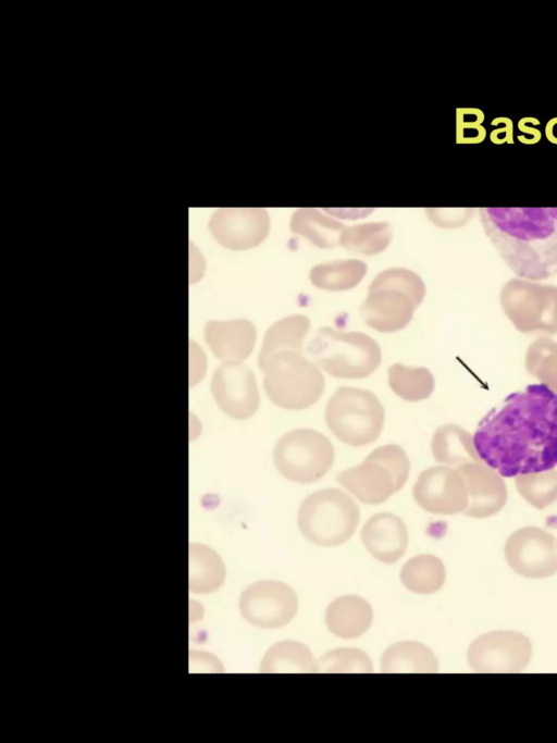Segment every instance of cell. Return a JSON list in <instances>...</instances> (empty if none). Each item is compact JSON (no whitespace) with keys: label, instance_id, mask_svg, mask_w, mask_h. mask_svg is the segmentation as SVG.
<instances>
[{"label":"cell","instance_id":"27","mask_svg":"<svg viewBox=\"0 0 557 743\" xmlns=\"http://www.w3.org/2000/svg\"><path fill=\"white\" fill-rule=\"evenodd\" d=\"M445 570L442 561L433 555H418L410 558L401 568V583L411 592L429 594L437 591L444 582Z\"/></svg>","mask_w":557,"mask_h":743},{"label":"cell","instance_id":"17","mask_svg":"<svg viewBox=\"0 0 557 743\" xmlns=\"http://www.w3.org/2000/svg\"><path fill=\"white\" fill-rule=\"evenodd\" d=\"M372 619L371 605L357 595H345L334 599L325 614L329 630L346 640L362 635L370 628Z\"/></svg>","mask_w":557,"mask_h":743},{"label":"cell","instance_id":"8","mask_svg":"<svg viewBox=\"0 0 557 743\" xmlns=\"http://www.w3.org/2000/svg\"><path fill=\"white\" fill-rule=\"evenodd\" d=\"M385 410L370 391L342 386L325 407V422L344 444L354 447L375 442L383 430Z\"/></svg>","mask_w":557,"mask_h":743},{"label":"cell","instance_id":"3","mask_svg":"<svg viewBox=\"0 0 557 743\" xmlns=\"http://www.w3.org/2000/svg\"><path fill=\"white\" fill-rule=\"evenodd\" d=\"M425 295L422 278L411 270L392 268L375 276L361 307L366 323L383 333L404 329Z\"/></svg>","mask_w":557,"mask_h":743},{"label":"cell","instance_id":"22","mask_svg":"<svg viewBox=\"0 0 557 743\" xmlns=\"http://www.w3.org/2000/svg\"><path fill=\"white\" fill-rule=\"evenodd\" d=\"M261 672H317L318 662L302 643L284 641L272 645L265 653Z\"/></svg>","mask_w":557,"mask_h":743},{"label":"cell","instance_id":"23","mask_svg":"<svg viewBox=\"0 0 557 743\" xmlns=\"http://www.w3.org/2000/svg\"><path fill=\"white\" fill-rule=\"evenodd\" d=\"M381 668L383 672H432L437 669V662L425 645L399 642L385 651Z\"/></svg>","mask_w":557,"mask_h":743},{"label":"cell","instance_id":"13","mask_svg":"<svg viewBox=\"0 0 557 743\" xmlns=\"http://www.w3.org/2000/svg\"><path fill=\"white\" fill-rule=\"evenodd\" d=\"M213 238L232 250L253 248L269 234L270 219L262 208H221L209 221Z\"/></svg>","mask_w":557,"mask_h":743},{"label":"cell","instance_id":"14","mask_svg":"<svg viewBox=\"0 0 557 743\" xmlns=\"http://www.w3.org/2000/svg\"><path fill=\"white\" fill-rule=\"evenodd\" d=\"M416 503L432 513L461 511L468 503V488L460 471L450 467H432L422 471L412 488Z\"/></svg>","mask_w":557,"mask_h":743},{"label":"cell","instance_id":"25","mask_svg":"<svg viewBox=\"0 0 557 743\" xmlns=\"http://www.w3.org/2000/svg\"><path fill=\"white\" fill-rule=\"evenodd\" d=\"M462 474L468 495L472 499L468 515H475L483 499L496 498L499 501L506 497V486L500 475L483 462L466 463L457 468Z\"/></svg>","mask_w":557,"mask_h":743},{"label":"cell","instance_id":"7","mask_svg":"<svg viewBox=\"0 0 557 743\" xmlns=\"http://www.w3.org/2000/svg\"><path fill=\"white\" fill-rule=\"evenodd\" d=\"M410 461L396 444L373 449L361 462L337 474V481L358 500L379 505L398 492L407 482Z\"/></svg>","mask_w":557,"mask_h":743},{"label":"cell","instance_id":"9","mask_svg":"<svg viewBox=\"0 0 557 743\" xmlns=\"http://www.w3.org/2000/svg\"><path fill=\"white\" fill-rule=\"evenodd\" d=\"M335 459L331 441L312 429H296L285 433L273 449L276 470L295 483H312L323 478Z\"/></svg>","mask_w":557,"mask_h":743},{"label":"cell","instance_id":"29","mask_svg":"<svg viewBox=\"0 0 557 743\" xmlns=\"http://www.w3.org/2000/svg\"><path fill=\"white\" fill-rule=\"evenodd\" d=\"M392 230L387 222H371L345 227L339 245L345 249L363 255H375L389 244Z\"/></svg>","mask_w":557,"mask_h":743},{"label":"cell","instance_id":"36","mask_svg":"<svg viewBox=\"0 0 557 743\" xmlns=\"http://www.w3.org/2000/svg\"><path fill=\"white\" fill-rule=\"evenodd\" d=\"M540 120L534 116H524L518 121V129L522 135L517 136L518 140L524 145L537 144L542 138V133L536 126Z\"/></svg>","mask_w":557,"mask_h":743},{"label":"cell","instance_id":"19","mask_svg":"<svg viewBox=\"0 0 557 743\" xmlns=\"http://www.w3.org/2000/svg\"><path fill=\"white\" fill-rule=\"evenodd\" d=\"M431 449L436 462L447 467L482 462L478 457L472 436L456 424H445L435 431Z\"/></svg>","mask_w":557,"mask_h":743},{"label":"cell","instance_id":"35","mask_svg":"<svg viewBox=\"0 0 557 743\" xmlns=\"http://www.w3.org/2000/svg\"><path fill=\"white\" fill-rule=\"evenodd\" d=\"M491 125L495 127L490 133V139L493 144H513V123L511 119L498 116L492 120Z\"/></svg>","mask_w":557,"mask_h":743},{"label":"cell","instance_id":"18","mask_svg":"<svg viewBox=\"0 0 557 743\" xmlns=\"http://www.w3.org/2000/svg\"><path fill=\"white\" fill-rule=\"evenodd\" d=\"M507 556L518 568L545 570L556 564L553 538L534 528L519 531L508 541Z\"/></svg>","mask_w":557,"mask_h":743},{"label":"cell","instance_id":"15","mask_svg":"<svg viewBox=\"0 0 557 743\" xmlns=\"http://www.w3.org/2000/svg\"><path fill=\"white\" fill-rule=\"evenodd\" d=\"M360 535L366 549L384 564L396 562L407 549V528L399 517L391 512L373 515L364 523Z\"/></svg>","mask_w":557,"mask_h":743},{"label":"cell","instance_id":"26","mask_svg":"<svg viewBox=\"0 0 557 743\" xmlns=\"http://www.w3.org/2000/svg\"><path fill=\"white\" fill-rule=\"evenodd\" d=\"M367 273V264L357 259L321 263L311 269V283L326 290H346L355 287Z\"/></svg>","mask_w":557,"mask_h":743},{"label":"cell","instance_id":"4","mask_svg":"<svg viewBox=\"0 0 557 743\" xmlns=\"http://www.w3.org/2000/svg\"><path fill=\"white\" fill-rule=\"evenodd\" d=\"M313 362L338 379H363L381 363V348L361 332L321 327L307 345Z\"/></svg>","mask_w":557,"mask_h":743},{"label":"cell","instance_id":"12","mask_svg":"<svg viewBox=\"0 0 557 743\" xmlns=\"http://www.w3.org/2000/svg\"><path fill=\"white\" fill-rule=\"evenodd\" d=\"M210 388L220 409L233 419H249L259 407L255 374L242 362L220 364L213 372Z\"/></svg>","mask_w":557,"mask_h":743},{"label":"cell","instance_id":"21","mask_svg":"<svg viewBox=\"0 0 557 743\" xmlns=\"http://www.w3.org/2000/svg\"><path fill=\"white\" fill-rule=\"evenodd\" d=\"M292 232L299 234L321 248H332L339 244L345 226L323 214L320 210L302 208L295 211L290 219Z\"/></svg>","mask_w":557,"mask_h":743},{"label":"cell","instance_id":"16","mask_svg":"<svg viewBox=\"0 0 557 743\" xmlns=\"http://www.w3.org/2000/svg\"><path fill=\"white\" fill-rule=\"evenodd\" d=\"M205 340L213 355L224 362H242L252 351L256 327L246 319L209 321L203 331Z\"/></svg>","mask_w":557,"mask_h":743},{"label":"cell","instance_id":"31","mask_svg":"<svg viewBox=\"0 0 557 743\" xmlns=\"http://www.w3.org/2000/svg\"><path fill=\"white\" fill-rule=\"evenodd\" d=\"M515 479L521 496L539 508L557 499V470L555 469L522 474Z\"/></svg>","mask_w":557,"mask_h":743},{"label":"cell","instance_id":"24","mask_svg":"<svg viewBox=\"0 0 557 743\" xmlns=\"http://www.w3.org/2000/svg\"><path fill=\"white\" fill-rule=\"evenodd\" d=\"M189 560V583L193 592L210 593L223 583L225 567L214 550L206 545L191 544Z\"/></svg>","mask_w":557,"mask_h":743},{"label":"cell","instance_id":"10","mask_svg":"<svg viewBox=\"0 0 557 743\" xmlns=\"http://www.w3.org/2000/svg\"><path fill=\"white\" fill-rule=\"evenodd\" d=\"M499 300L506 317L522 333H557V286L510 278Z\"/></svg>","mask_w":557,"mask_h":743},{"label":"cell","instance_id":"1","mask_svg":"<svg viewBox=\"0 0 557 743\" xmlns=\"http://www.w3.org/2000/svg\"><path fill=\"white\" fill-rule=\"evenodd\" d=\"M473 446L480 460L503 478L557 467V394L530 384L508 395L479 423Z\"/></svg>","mask_w":557,"mask_h":743},{"label":"cell","instance_id":"2","mask_svg":"<svg viewBox=\"0 0 557 743\" xmlns=\"http://www.w3.org/2000/svg\"><path fill=\"white\" fill-rule=\"evenodd\" d=\"M483 231L520 278L557 274V208H481Z\"/></svg>","mask_w":557,"mask_h":743},{"label":"cell","instance_id":"5","mask_svg":"<svg viewBox=\"0 0 557 743\" xmlns=\"http://www.w3.org/2000/svg\"><path fill=\"white\" fill-rule=\"evenodd\" d=\"M261 370L264 372L263 388L268 397L283 409H307L314 405L324 392L322 372L313 361L300 352H276Z\"/></svg>","mask_w":557,"mask_h":743},{"label":"cell","instance_id":"11","mask_svg":"<svg viewBox=\"0 0 557 743\" xmlns=\"http://www.w3.org/2000/svg\"><path fill=\"white\" fill-rule=\"evenodd\" d=\"M239 608L251 624L277 629L295 617L298 600L294 590L280 581L267 580L250 584L240 595Z\"/></svg>","mask_w":557,"mask_h":743},{"label":"cell","instance_id":"33","mask_svg":"<svg viewBox=\"0 0 557 743\" xmlns=\"http://www.w3.org/2000/svg\"><path fill=\"white\" fill-rule=\"evenodd\" d=\"M485 115L479 108H458L456 110V141L458 144H480L486 137L482 125Z\"/></svg>","mask_w":557,"mask_h":743},{"label":"cell","instance_id":"34","mask_svg":"<svg viewBox=\"0 0 557 743\" xmlns=\"http://www.w3.org/2000/svg\"><path fill=\"white\" fill-rule=\"evenodd\" d=\"M429 218L438 226L455 227L467 223L473 209H428Z\"/></svg>","mask_w":557,"mask_h":743},{"label":"cell","instance_id":"32","mask_svg":"<svg viewBox=\"0 0 557 743\" xmlns=\"http://www.w3.org/2000/svg\"><path fill=\"white\" fill-rule=\"evenodd\" d=\"M370 657L357 648H338L323 655L318 661V672H371Z\"/></svg>","mask_w":557,"mask_h":743},{"label":"cell","instance_id":"37","mask_svg":"<svg viewBox=\"0 0 557 743\" xmlns=\"http://www.w3.org/2000/svg\"><path fill=\"white\" fill-rule=\"evenodd\" d=\"M544 129L546 139L549 143L557 145V116L548 120Z\"/></svg>","mask_w":557,"mask_h":743},{"label":"cell","instance_id":"20","mask_svg":"<svg viewBox=\"0 0 557 743\" xmlns=\"http://www.w3.org/2000/svg\"><path fill=\"white\" fill-rule=\"evenodd\" d=\"M310 327V321L305 314H293L273 323L265 332L259 355V367L262 369L267 361L276 352L294 350L301 354V346Z\"/></svg>","mask_w":557,"mask_h":743},{"label":"cell","instance_id":"30","mask_svg":"<svg viewBox=\"0 0 557 743\" xmlns=\"http://www.w3.org/2000/svg\"><path fill=\"white\" fill-rule=\"evenodd\" d=\"M527 371L557 394V342L540 337L525 352Z\"/></svg>","mask_w":557,"mask_h":743},{"label":"cell","instance_id":"6","mask_svg":"<svg viewBox=\"0 0 557 743\" xmlns=\"http://www.w3.org/2000/svg\"><path fill=\"white\" fill-rule=\"evenodd\" d=\"M360 520L359 508L339 488H323L307 496L298 510V528L302 535L319 546H337L355 533Z\"/></svg>","mask_w":557,"mask_h":743},{"label":"cell","instance_id":"28","mask_svg":"<svg viewBox=\"0 0 557 743\" xmlns=\"http://www.w3.org/2000/svg\"><path fill=\"white\" fill-rule=\"evenodd\" d=\"M392 391L407 401L426 399L434 391L435 380L430 370L395 363L388 369Z\"/></svg>","mask_w":557,"mask_h":743}]
</instances>
